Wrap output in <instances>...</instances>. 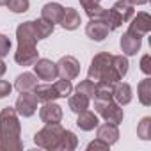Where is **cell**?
<instances>
[{
	"instance_id": "6da1fadb",
	"label": "cell",
	"mask_w": 151,
	"mask_h": 151,
	"mask_svg": "<svg viewBox=\"0 0 151 151\" xmlns=\"http://www.w3.org/2000/svg\"><path fill=\"white\" fill-rule=\"evenodd\" d=\"M20 135L22 124L14 107H4L0 110V151H22L23 142Z\"/></svg>"
},
{
	"instance_id": "7a4b0ae2",
	"label": "cell",
	"mask_w": 151,
	"mask_h": 151,
	"mask_svg": "<svg viewBox=\"0 0 151 151\" xmlns=\"http://www.w3.org/2000/svg\"><path fill=\"white\" fill-rule=\"evenodd\" d=\"M112 57L114 55H110L109 52L96 53L93 57V60H91V66H89V71H87V78L93 80L94 84H105V86L114 87L121 80V77L114 69Z\"/></svg>"
},
{
	"instance_id": "3957f363",
	"label": "cell",
	"mask_w": 151,
	"mask_h": 151,
	"mask_svg": "<svg viewBox=\"0 0 151 151\" xmlns=\"http://www.w3.org/2000/svg\"><path fill=\"white\" fill-rule=\"evenodd\" d=\"M62 135H64V128L59 123H50L34 135V144L46 151H59Z\"/></svg>"
},
{
	"instance_id": "277c9868",
	"label": "cell",
	"mask_w": 151,
	"mask_h": 151,
	"mask_svg": "<svg viewBox=\"0 0 151 151\" xmlns=\"http://www.w3.org/2000/svg\"><path fill=\"white\" fill-rule=\"evenodd\" d=\"M94 109H96V114H100L105 123H110V124H121L123 123V117H124V112L121 109L119 103H116L114 100H109V101H94Z\"/></svg>"
},
{
	"instance_id": "5b68a950",
	"label": "cell",
	"mask_w": 151,
	"mask_h": 151,
	"mask_svg": "<svg viewBox=\"0 0 151 151\" xmlns=\"http://www.w3.org/2000/svg\"><path fill=\"white\" fill-rule=\"evenodd\" d=\"M37 103H39V100H37V96L32 91L30 93H22L18 96L16 103H14V110L22 117H30L37 110Z\"/></svg>"
},
{
	"instance_id": "8992f818",
	"label": "cell",
	"mask_w": 151,
	"mask_h": 151,
	"mask_svg": "<svg viewBox=\"0 0 151 151\" xmlns=\"http://www.w3.org/2000/svg\"><path fill=\"white\" fill-rule=\"evenodd\" d=\"M57 66V73L60 78H66V80H73L78 77L80 73V62L75 59L73 55H64L60 57V60L55 64Z\"/></svg>"
},
{
	"instance_id": "52a82bcc",
	"label": "cell",
	"mask_w": 151,
	"mask_h": 151,
	"mask_svg": "<svg viewBox=\"0 0 151 151\" xmlns=\"http://www.w3.org/2000/svg\"><path fill=\"white\" fill-rule=\"evenodd\" d=\"M132 23L128 27V32L137 36V37H144L146 34H149L151 30V16L147 13H137V16H132Z\"/></svg>"
},
{
	"instance_id": "ba28073f",
	"label": "cell",
	"mask_w": 151,
	"mask_h": 151,
	"mask_svg": "<svg viewBox=\"0 0 151 151\" xmlns=\"http://www.w3.org/2000/svg\"><path fill=\"white\" fill-rule=\"evenodd\" d=\"M34 71H36V77L41 78V80H55L59 77V73H57V66L55 62H52L50 59H37L34 62Z\"/></svg>"
},
{
	"instance_id": "9c48e42d",
	"label": "cell",
	"mask_w": 151,
	"mask_h": 151,
	"mask_svg": "<svg viewBox=\"0 0 151 151\" xmlns=\"http://www.w3.org/2000/svg\"><path fill=\"white\" fill-rule=\"evenodd\" d=\"M16 39H18V45L36 46V43H37L39 39H37L36 29H34V22H23V23L16 29Z\"/></svg>"
},
{
	"instance_id": "30bf717a",
	"label": "cell",
	"mask_w": 151,
	"mask_h": 151,
	"mask_svg": "<svg viewBox=\"0 0 151 151\" xmlns=\"http://www.w3.org/2000/svg\"><path fill=\"white\" fill-rule=\"evenodd\" d=\"M39 59V52L36 46H27V45H18L14 52V60L20 66H34V62Z\"/></svg>"
},
{
	"instance_id": "8fae6325",
	"label": "cell",
	"mask_w": 151,
	"mask_h": 151,
	"mask_svg": "<svg viewBox=\"0 0 151 151\" xmlns=\"http://www.w3.org/2000/svg\"><path fill=\"white\" fill-rule=\"evenodd\" d=\"M39 117L45 124L50 123H60L62 119V107L53 103V101H46L41 109H39Z\"/></svg>"
},
{
	"instance_id": "7c38bea8",
	"label": "cell",
	"mask_w": 151,
	"mask_h": 151,
	"mask_svg": "<svg viewBox=\"0 0 151 151\" xmlns=\"http://www.w3.org/2000/svg\"><path fill=\"white\" fill-rule=\"evenodd\" d=\"M109 32H110V29H109L100 18H91V22H89L87 27H86V34H87V37H91L93 41H103V39L109 36Z\"/></svg>"
},
{
	"instance_id": "4fadbf2b",
	"label": "cell",
	"mask_w": 151,
	"mask_h": 151,
	"mask_svg": "<svg viewBox=\"0 0 151 151\" xmlns=\"http://www.w3.org/2000/svg\"><path fill=\"white\" fill-rule=\"evenodd\" d=\"M62 14H64V7L60 4H57V2H48L41 9V18H45L46 22H50L53 25L55 23H60Z\"/></svg>"
},
{
	"instance_id": "5bb4252c",
	"label": "cell",
	"mask_w": 151,
	"mask_h": 151,
	"mask_svg": "<svg viewBox=\"0 0 151 151\" xmlns=\"http://www.w3.org/2000/svg\"><path fill=\"white\" fill-rule=\"evenodd\" d=\"M112 100H114L116 103H119L121 107H123V105H128V103L132 101V86L119 80V82L112 87Z\"/></svg>"
},
{
	"instance_id": "9a60e30c",
	"label": "cell",
	"mask_w": 151,
	"mask_h": 151,
	"mask_svg": "<svg viewBox=\"0 0 151 151\" xmlns=\"http://www.w3.org/2000/svg\"><path fill=\"white\" fill-rule=\"evenodd\" d=\"M96 137L105 140L109 146L116 144L119 140V130L116 124H110V123H105V124H98L96 126Z\"/></svg>"
},
{
	"instance_id": "2e32d148",
	"label": "cell",
	"mask_w": 151,
	"mask_h": 151,
	"mask_svg": "<svg viewBox=\"0 0 151 151\" xmlns=\"http://www.w3.org/2000/svg\"><path fill=\"white\" fill-rule=\"evenodd\" d=\"M119 45H121V50H123L124 55H135V53L140 50L142 41H140V37H137V36H133V34L124 32V34L121 36Z\"/></svg>"
},
{
	"instance_id": "e0dca14e",
	"label": "cell",
	"mask_w": 151,
	"mask_h": 151,
	"mask_svg": "<svg viewBox=\"0 0 151 151\" xmlns=\"http://www.w3.org/2000/svg\"><path fill=\"white\" fill-rule=\"evenodd\" d=\"M36 86H37V77L34 73H22L16 77V82H14V87L20 93H30L34 91Z\"/></svg>"
},
{
	"instance_id": "ac0fdd59",
	"label": "cell",
	"mask_w": 151,
	"mask_h": 151,
	"mask_svg": "<svg viewBox=\"0 0 151 151\" xmlns=\"http://www.w3.org/2000/svg\"><path fill=\"white\" fill-rule=\"evenodd\" d=\"M60 27L66 30H75L80 27V14L73 7H64V14L60 20Z\"/></svg>"
},
{
	"instance_id": "d6986e66",
	"label": "cell",
	"mask_w": 151,
	"mask_h": 151,
	"mask_svg": "<svg viewBox=\"0 0 151 151\" xmlns=\"http://www.w3.org/2000/svg\"><path fill=\"white\" fill-rule=\"evenodd\" d=\"M98 124H100V121H98V116H96L94 112H91V110H84V112L78 114L77 126H78L80 130H84V132H91V130H94Z\"/></svg>"
},
{
	"instance_id": "ffe728a7",
	"label": "cell",
	"mask_w": 151,
	"mask_h": 151,
	"mask_svg": "<svg viewBox=\"0 0 151 151\" xmlns=\"http://www.w3.org/2000/svg\"><path fill=\"white\" fill-rule=\"evenodd\" d=\"M119 18H121V22L124 23V22H128V20H132V16H133V13H135V9H133V4L130 2V0H117V2L110 7Z\"/></svg>"
},
{
	"instance_id": "44dd1931",
	"label": "cell",
	"mask_w": 151,
	"mask_h": 151,
	"mask_svg": "<svg viewBox=\"0 0 151 151\" xmlns=\"http://www.w3.org/2000/svg\"><path fill=\"white\" fill-rule=\"evenodd\" d=\"M32 93H34V94L37 96V100H39V101H43V103H46V101H55V100L59 98L57 89H55V86H53V84L36 86Z\"/></svg>"
},
{
	"instance_id": "7402d4cb",
	"label": "cell",
	"mask_w": 151,
	"mask_h": 151,
	"mask_svg": "<svg viewBox=\"0 0 151 151\" xmlns=\"http://www.w3.org/2000/svg\"><path fill=\"white\" fill-rule=\"evenodd\" d=\"M89 101H91V100H89L86 94H82V93H77V91H75V94H71V96H69L68 105H69L71 112L80 114V112H84V110H87V109H89Z\"/></svg>"
},
{
	"instance_id": "603a6c76",
	"label": "cell",
	"mask_w": 151,
	"mask_h": 151,
	"mask_svg": "<svg viewBox=\"0 0 151 151\" xmlns=\"http://www.w3.org/2000/svg\"><path fill=\"white\" fill-rule=\"evenodd\" d=\"M109 29H110V32L112 30H116V29H119L121 25H123V22H121V18L112 11V9H103L101 13H100V16H98Z\"/></svg>"
},
{
	"instance_id": "cb8c5ba5",
	"label": "cell",
	"mask_w": 151,
	"mask_h": 151,
	"mask_svg": "<svg viewBox=\"0 0 151 151\" xmlns=\"http://www.w3.org/2000/svg\"><path fill=\"white\" fill-rule=\"evenodd\" d=\"M53 23H50V22H46L45 18H39V20H34V29H36V34H37V39L41 41V39H46V37H50L52 36V32H53Z\"/></svg>"
},
{
	"instance_id": "d4e9b609",
	"label": "cell",
	"mask_w": 151,
	"mask_h": 151,
	"mask_svg": "<svg viewBox=\"0 0 151 151\" xmlns=\"http://www.w3.org/2000/svg\"><path fill=\"white\" fill-rule=\"evenodd\" d=\"M137 89H139V101L144 107H149L151 105V78H144Z\"/></svg>"
},
{
	"instance_id": "484cf974",
	"label": "cell",
	"mask_w": 151,
	"mask_h": 151,
	"mask_svg": "<svg viewBox=\"0 0 151 151\" xmlns=\"http://www.w3.org/2000/svg\"><path fill=\"white\" fill-rule=\"evenodd\" d=\"M80 4L86 9V14L89 18H98L100 13L105 9V7H101V0H80Z\"/></svg>"
},
{
	"instance_id": "4316f807",
	"label": "cell",
	"mask_w": 151,
	"mask_h": 151,
	"mask_svg": "<svg viewBox=\"0 0 151 151\" xmlns=\"http://www.w3.org/2000/svg\"><path fill=\"white\" fill-rule=\"evenodd\" d=\"M78 146V139L73 132L69 130H64V135H62V140H60V146H59V151H73L75 147Z\"/></svg>"
},
{
	"instance_id": "83f0119b",
	"label": "cell",
	"mask_w": 151,
	"mask_h": 151,
	"mask_svg": "<svg viewBox=\"0 0 151 151\" xmlns=\"http://www.w3.org/2000/svg\"><path fill=\"white\" fill-rule=\"evenodd\" d=\"M94 101H109L112 100V87L105 86V84H96V91H94Z\"/></svg>"
},
{
	"instance_id": "f1b7e54d",
	"label": "cell",
	"mask_w": 151,
	"mask_h": 151,
	"mask_svg": "<svg viewBox=\"0 0 151 151\" xmlns=\"http://www.w3.org/2000/svg\"><path fill=\"white\" fill-rule=\"evenodd\" d=\"M75 91H77V93H82V94H86L89 100H93V98H94V91H96V84L87 78V80H82L77 87H75Z\"/></svg>"
},
{
	"instance_id": "f546056e",
	"label": "cell",
	"mask_w": 151,
	"mask_h": 151,
	"mask_svg": "<svg viewBox=\"0 0 151 151\" xmlns=\"http://www.w3.org/2000/svg\"><path fill=\"white\" fill-rule=\"evenodd\" d=\"M112 62H114V69L117 71V75L123 78L124 75L128 73V66H130L128 64V59L124 55H114L112 57Z\"/></svg>"
},
{
	"instance_id": "4dcf8cb0",
	"label": "cell",
	"mask_w": 151,
	"mask_h": 151,
	"mask_svg": "<svg viewBox=\"0 0 151 151\" xmlns=\"http://www.w3.org/2000/svg\"><path fill=\"white\" fill-rule=\"evenodd\" d=\"M53 86H55V89H57V94H59V98H68V96L71 94V91H73L71 80H66V78H60V80H57Z\"/></svg>"
},
{
	"instance_id": "1f68e13d",
	"label": "cell",
	"mask_w": 151,
	"mask_h": 151,
	"mask_svg": "<svg viewBox=\"0 0 151 151\" xmlns=\"http://www.w3.org/2000/svg\"><path fill=\"white\" fill-rule=\"evenodd\" d=\"M149 128H151V117H142V121H140L139 126H137V135H139L142 140H149V139H151Z\"/></svg>"
},
{
	"instance_id": "d6a6232c",
	"label": "cell",
	"mask_w": 151,
	"mask_h": 151,
	"mask_svg": "<svg viewBox=\"0 0 151 151\" xmlns=\"http://www.w3.org/2000/svg\"><path fill=\"white\" fill-rule=\"evenodd\" d=\"M6 6L9 7V11H13V13L20 14V13L29 11L30 2H29V0H7V4H6Z\"/></svg>"
},
{
	"instance_id": "836d02e7",
	"label": "cell",
	"mask_w": 151,
	"mask_h": 151,
	"mask_svg": "<svg viewBox=\"0 0 151 151\" xmlns=\"http://www.w3.org/2000/svg\"><path fill=\"white\" fill-rule=\"evenodd\" d=\"M11 50V41L6 34H0V59H4Z\"/></svg>"
},
{
	"instance_id": "e575fe53",
	"label": "cell",
	"mask_w": 151,
	"mask_h": 151,
	"mask_svg": "<svg viewBox=\"0 0 151 151\" xmlns=\"http://www.w3.org/2000/svg\"><path fill=\"white\" fill-rule=\"evenodd\" d=\"M109 147H110V146H109L105 140L98 139V137H96L93 142H89V146H87V149H89V151H93V149H101V151H105V149H109Z\"/></svg>"
},
{
	"instance_id": "d590c367",
	"label": "cell",
	"mask_w": 151,
	"mask_h": 151,
	"mask_svg": "<svg viewBox=\"0 0 151 151\" xmlns=\"http://www.w3.org/2000/svg\"><path fill=\"white\" fill-rule=\"evenodd\" d=\"M11 91H13V86L7 80H0V100L6 98V96H9Z\"/></svg>"
},
{
	"instance_id": "8d00e7d4",
	"label": "cell",
	"mask_w": 151,
	"mask_h": 151,
	"mask_svg": "<svg viewBox=\"0 0 151 151\" xmlns=\"http://www.w3.org/2000/svg\"><path fill=\"white\" fill-rule=\"evenodd\" d=\"M149 60H151V57H149L147 53L140 59V69H142V73H146V75H151V64H149Z\"/></svg>"
},
{
	"instance_id": "74e56055",
	"label": "cell",
	"mask_w": 151,
	"mask_h": 151,
	"mask_svg": "<svg viewBox=\"0 0 151 151\" xmlns=\"http://www.w3.org/2000/svg\"><path fill=\"white\" fill-rule=\"evenodd\" d=\"M7 71V66H6V62L0 59V77H4V73Z\"/></svg>"
},
{
	"instance_id": "f35d334b",
	"label": "cell",
	"mask_w": 151,
	"mask_h": 151,
	"mask_svg": "<svg viewBox=\"0 0 151 151\" xmlns=\"http://www.w3.org/2000/svg\"><path fill=\"white\" fill-rule=\"evenodd\" d=\"M130 2L133 6H144V4H147V0H130Z\"/></svg>"
},
{
	"instance_id": "ab89813d",
	"label": "cell",
	"mask_w": 151,
	"mask_h": 151,
	"mask_svg": "<svg viewBox=\"0 0 151 151\" xmlns=\"http://www.w3.org/2000/svg\"><path fill=\"white\" fill-rule=\"evenodd\" d=\"M7 4V0H0V6H6Z\"/></svg>"
}]
</instances>
